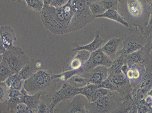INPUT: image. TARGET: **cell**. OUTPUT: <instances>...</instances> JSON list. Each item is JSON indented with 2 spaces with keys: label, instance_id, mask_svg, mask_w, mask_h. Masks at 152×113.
Wrapping results in <instances>:
<instances>
[{
  "label": "cell",
  "instance_id": "cell-6",
  "mask_svg": "<svg viewBox=\"0 0 152 113\" xmlns=\"http://www.w3.org/2000/svg\"><path fill=\"white\" fill-rule=\"evenodd\" d=\"M1 57L6 61L15 74L18 73L30 61L25 52L18 46H15L12 49L7 51L3 54L1 55Z\"/></svg>",
  "mask_w": 152,
  "mask_h": 113
},
{
  "label": "cell",
  "instance_id": "cell-35",
  "mask_svg": "<svg viewBox=\"0 0 152 113\" xmlns=\"http://www.w3.org/2000/svg\"><path fill=\"white\" fill-rule=\"evenodd\" d=\"M99 88H106L111 91H116L114 85L110 82V80L108 79V78L102 82L101 83L99 84Z\"/></svg>",
  "mask_w": 152,
  "mask_h": 113
},
{
  "label": "cell",
  "instance_id": "cell-3",
  "mask_svg": "<svg viewBox=\"0 0 152 113\" xmlns=\"http://www.w3.org/2000/svg\"><path fill=\"white\" fill-rule=\"evenodd\" d=\"M74 11V15L70 26V33L81 29L95 20L86 0H69Z\"/></svg>",
  "mask_w": 152,
  "mask_h": 113
},
{
  "label": "cell",
  "instance_id": "cell-10",
  "mask_svg": "<svg viewBox=\"0 0 152 113\" xmlns=\"http://www.w3.org/2000/svg\"><path fill=\"white\" fill-rule=\"evenodd\" d=\"M80 94V88L74 87L69 84H64L59 90L55 92L50 103V112L52 113L55 106L61 102L73 99L77 95Z\"/></svg>",
  "mask_w": 152,
  "mask_h": 113
},
{
  "label": "cell",
  "instance_id": "cell-29",
  "mask_svg": "<svg viewBox=\"0 0 152 113\" xmlns=\"http://www.w3.org/2000/svg\"><path fill=\"white\" fill-rule=\"evenodd\" d=\"M30 62L18 73V75L23 80L28 79L32 75L33 68L30 64Z\"/></svg>",
  "mask_w": 152,
  "mask_h": 113
},
{
  "label": "cell",
  "instance_id": "cell-42",
  "mask_svg": "<svg viewBox=\"0 0 152 113\" xmlns=\"http://www.w3.org/2000/svg\"><path fill=\"white\" fill-rule=\"evenodd\" d=\"M151 57L150 62L146 68L152 74V51H151Z\"/></svg>",
  "mask_w": 152,
  "mask_h": 113
},
{
  "label": "cell",
  "instance_id": "cell-48",
  "mask_svg": "<svg viewBox=\"0 0 152 113\" xmlns=\"http://www.w3.org/2000/svg\"><path fill=\"white\" fill-rule=\"evenodd\" d=\"M102 1H103V0H102Z\"/></svg>",
  "mask_w": 152,
  "mask_h": 113
},
{
  "label": "cell",
  "instance_id": "cell-31",
  "mask_svg": "<svg viewBox=\"0 0 152 113\" xmlns=\"http://www.w3.org/2000/svg\"><path fill=\"white\" fill-rule=\"evenodd\" d=\"M111 91L109 89L103 88H99L95 91L92 96L91 102L95 101L100 98L107 96L111 92Z\"/></svg>",
  "mask_w": 152,
  "mask_h": 113
},
{
  "label": "cell",
  "instance_id": "cell-34",
  "mask_svg": "<svg viewBox=\"0 0 152 113\" xmlns=\"http://www.w3.org/2000/svg\"><path fill=\"white\" fill-rule=\"evenodd\" d=\"M24 81L17 74V78L12 84V86L9 88L8 91L12 90H15V89L19 91L21 90L24 85Z\"/></svg>",
  "mask_w": 152,
  "mask_h": 113
},
{
  "label": "cell",
  "instance_id": "cell-23",
  "mask_svg": "<svg viewBox=\"0 0 152 113\" xmlns=\"http://www.w3.org/2000/svg\"><path fill=\"white\" fill-rule=\"evenodd\" d=\"M67 82L71 86L77 88H83L90 83L88 78L80 73L73 75L67 80Z\"/></svg>",
  "mask_w": 152,
  "mask_h": 113
},
{
  "label": "cell",
  "instance_id": "cell-19",
  "mask_svg": "<svg viewBox=\"0 0 152 113\" xmlns=\"http://www.w3.org/2000/svg\"><path fill=\"white\" fill-rule=\"evenodd\" d=\"M91 52L86 50L77 51V53L70 63L71 70H82L83 67L89 59Z\"/></svg>",
  "mask_w": 152,
  "mask_h": 113
},
{
  "label": "cell",
  "instance_id": "cell-39",
  "mask_svg": "<svg viewBox=\"0 0 152 113\" xmlns=\"http://www.w3.org/2000/svg\"><path fill=\"white\" fill-rule=\"evenodd\" d=\"M48 106L44 103H40L36 111V112L45 113L48 112Z\"/></svg>",
  "mask_w": 152,
  "mask_h": 113
},
{
  "label": "cell",
  "instance_id": "cell-28",
  "mask_svg": "<svg viewBox=\"0 0 152 113\" xmlns=\"http://www.w3.org/2000/svg\"><path fill=\"white\" fill-rule=\"evenodd\" d=\"M25 1L27 7L35 12H41L45 6L43 0H25Z\"/></svg>",
  "mask_w": 152,
  "mask_h": 113
},
{
  "label": "cell",
  "instance_id": "cell-20",
  "mask_svg": "<svg viewBox=\"0 0 152 113\" xmlns=\"http://www.w3.org/2000/svg\"><path fill=\"white\" fill-rule=\"evenodd\" d=\"M137 113V107L132 99V95L123 99L122 103L117 109L116 113Z\"/></svg>",
  "mask_w": 152,
  "mask_h": 113
},
{
  "label": "cell",
  "instance_id": "cell-24",
  "mask_svg": "<svg viewBox=\"0 0 152 113\" xmlns=\"http://www.w3.org/2000/svg\"><path fill=\"white\" fill-rule=\"evenodd\" d=\"M126 63V60L124 56H118L113 60L111 65L108 67V75L121 72L123 65Z\"/></svg>",
  "mask_w": 152,
  "mask_h": 113
},
{
  "label": "cell",
  "instance_id": "cell-14",
  "mask_svg": "<svg viewBox=\"0 0 152 113\" xmlns=\"http://www.w3.org/2000/svg\"><path fill=\"white\" fill-rule=\"evenodd\" d=\"M89 103L85 96L81 94L77 95L72 100L66 104L64 109L59 111L64 113H87L86 106Z\"/></svg>",
  "mask_w": 152,
  "mask_h": 113
},
{
  "label": "cell",
  "instance_id": "cell-1",
  "mask_svg": "<svg viewBox=\"0 0 152 113\" xmlns=\"http://www.w3.org/2000/svg\"><path fill=\"white\" fill-rule=\"evenodd\" d=\"M117 12L128 23V29H139L142 34L150 20V3L145 0H118Z\"/></svg>",
  "mask_w": 152,
  "mask_h": 113
},
{
  "label": "cell",
  "instance_id": "cell-18",
  "mask_svg": "<svg viewBox=\"0 0 152 113\" xmlns=\"http://www.w3.org/2000/svg\"><path fill=\"white\" fill-rule=\"evenodd\" d=\"M95 33L94 39L88 45L81 46L77 42H75L73 43V45L75 47V48L73 49V51H77L81 50H86L91 53L101 48L102 45L106 41L101 37L99 31H96Z\"/></svg>",
  "mask_w": 152,
  "mask_h": 113
},
{
  "label": "cell",
  "instance_id": "cell-5",
  "mask_svg": "<svg viewBox=\"0 0 152 113\" xmlns=\"http://www.w3.org/2000/svg\"><path fill=\"white\" fill-rule=\"evenodd\" d=\"M52 80V76L49 72L40 70L25 81L23 87L28 93H35L48 88Z\"/></svg>",
  "mask_w": 152,
  "mask_h": 113
},
{
  "label": "cell",
  "instance_id": "cell-21",
  "mask_svg": "<svg viewBox=\"0 0 152 113\" xmlns=\"http://www.w3.org/2000/svg\"><path fill=\"white\" fill-rule=\"evenodd\" d=\"M40 96V94L34 95L22 94L21 96H19V97L21 102L24 103L35 112L40 103L39 98Z\"/></svg>",
  "mask_w": 152,
  "mask_h": 113
},
{
  "label": "cell",
  "instance_id": "cell-25",
  "mask_svg": "<svg viewBox=\"0 0 152 113\" xmlns=\"http://www.w3.org/2000/svg\"><path fill=\"white\" fill-rule=\"evenodd\" d=\"M88 4L92 14L96 17L98 15L103 14L106 11L102 0H90Z\"/></svg>",
  "mask_w": 152,
  "mask_h": 113
},
{
  "label": "cell",
  "instance_id": "cell-33",
  "mask_svg": "<svg viewBox=\"0 0 152 113\" xmlns=\"http://www.w3.org/2000/svg\"><path fill=\"white\" fill-rule=\"evenodd\" d=\"M14 111L17 113H32L34 112L23 103H20L15 107Z\"/></svg>",
  "mask_w": 152,
  "mask_h": 113
},
{
  "label": "cell",
  "instance_id": "cell-41",
  "mask_svg": "<svg viewBox=\"0 0 152 113\" xmlns=\"http://www.w3.org/2000/svg\"><path fill=\"white\" fill-rule=\"evenodd\" d=\"M146 44L152 51V31L146 38Z\"/></svg>",
  "mask_w": 152,
  "mask_h": 113
},
{
  "label": "cell",
  "instance_id": "cell-11",
  "mask_svg": "<svg viewBox=\"0 0 152 113\" xmlns=\"http://www.w3.org/2000/svg\"><path fill=\"white\" fill-rule=\"evenodd\" d=\"M152 90V74L146 68L145 73L141 82L134 88L132 96L135 103L143 100Z\"/></svg>",
  "mask_w": 152,
  "mask_h": 113
},
{
  "label": "cell",
  "instance_id": "cell-22",
  "mask_svg": "<svg viewBox=\"0 0 152 113\" xmlns=\"http://www.w3.org/2000/svg\"><path fill=\"white\" fill-rule=\"evenodd\" d=\"M96 18H106L121 23L126 28L129 27L128 23L124 20L117 11L114 9L106 11L103 14L96 16Z\"/></svg>",
  "mask_w": 152,
  "mask_h": 113
},
{
  "label": "cell",
  "instance_id": "cell-16",
  "mask_svg": "<svg viewBox=\"0 0 152 113\" xmlns=\"http://www.w3.org/2000/svg\"><path fill=\"white\" fill-rule=\"evenodd\" d=\"M146 70L145 66L142 64H135L128 67L125 75L133 89L141 82Z\"/></svg>",
  "mask_w": 152,
  "mask_h": 113
},
{
  "label": "cell",
  "instance_id": "cell-37",
  "mask_svg": "<svg viewBox=\"0 0 152 113\" xmlns=\"http://www.w3.org/2000/svg\"><path fill=\"white\" fill-rule=\"evenodd\" d=\"M152 31V14H150V20H149L147 26L144 31L142 35L146 38H147L149 34Z\"/></svg>",
  "mask_w": 152,
  "mask_h": 113
},
{
  "label": "cell",
  "instance_id": "cell-8",
  "mask_svg": "<svg viewBox=\"0 0 152 113\" xmlns=\"http://www.w3.org/2000/svg\"><path fill=\"white\" fill-rule=\"evenodd\" d=\"M107 78L114 85L115 91L121 95L123 99L132 95L133 88L125 74L122 71L108 75Z\"/></svg>",
  "mask_w": 152,
  "mask_h": 113
},
{
  "label": "cell",
  "instance_id": "cell-47",
  "mask_svg": "<svg viewBox=\"0 0 152 113\" xmlns=\"http://www.w3.org/2000/svg\"><path fill=\"white\" fill-rule=\"evenodd\" d=\"M146 2L149 3H151L152 2V0H145Z\"/></svg>",
  "mask_w": 152,
  "mask_h": 113
},
{
  "label": "cell",
  "instance_id": "cell-30",
  "mask_svg": "<svg viewBox=\"0 0 152 113\" xmlns=\"http://www.w3.org/2000/svg\"><path fill=\"white\" fill-rule=\"evenodd\" d=\"M82 70H71L70 71L64 72L61 74L58 75L52 76V78L55 79L56 78H59L64 81H67L69 78L75 74L81 73Z\"/></svg>",
  "mask_w": 152,
  "mask_h": 113
},
{
  "label": "cell",
  "instance_id": "cell-15",
  "mask_svg": "<svg viewBox=\"0 0 152 113\" xmlns=\"http://www.w3.org/2000/svg\"><path fill=\"white\" fill-rule=\"evenodd\" d=\"M126 36V34H123L119 38H112L101 48L104 53L112 61L118 57L117 56V52L122 49L123 42Z\"/></svg>",
  "mask_w": 152,
  "mask_h": 113
},
{
  "label": "cell",
  "instance_id": "cell-46",
  "mask_svg": "<svg viewBox=\"0 0 152 113\" xmlns=\"http://www.w3.org/2000/svg\"><path fill=\"white\" fill-rule=\"evenodd\" d=\"M22 0H11L12 2H16L18 3H21Z\"/></svg>",
  "mask_w": 152,
  "mask_h": 113
},
{
  "label": "cell",
  "instance_id": "cell-12",
  "mask_svg": "<svg viewBox=\"0 0 152 113\" xmlns=\"http://www.w3.org/2000/svg\"><path fill=\"white\" fill-rule=\"evenodd\" d=\"M17 39L14 30L9 26H2L0 28L1 55L15 46Z\"/></svg>",
  "mask_w": 152,
  "mask_h": 113
},
{
  "label": "cell",
  "instance_id": "cell-17",
  "mask_svg": "<svg viewBox=\"0 0 152 113\" xmlns=\"http://www.w3.org/2000/svg\"><path fill=\"white\" fill-rule=\"evenodd\" d=\"M107 68L106 66H99L88 72L80 74L88 78L90 83L99 85L107 78Z\"/></svg>",
  "mask_w": 152,
  "mask_h": 113
},
{
  "label": "cell",
  "instance_id": "cell-44",
  "mask_svg": "<svg viewBox=\"0 0 152 113\" xmlns=\"http://www.w3.org/2000/svg\"><path fill=\"white\" fill-rule=\"evenodd\" d=\"M53 0H43L45 5H50Z\"/></svg>",
  "mask_w": 152,
  "mask_h": 113
},
{
  "label": "cell",
  "instance_id": "cell-26",
  "mask_svg": "<svg viewBox=\"0 0 152 113\" xmlns=\"http://www.w3.org/2000/svg\"><path fill=\"white\" fill-rule=\"evenodd\" d=\"M1 82H4L10 77L15 74L10 68L7 63L4 59H1Z\"/></svg>",
  "mask_w": 152,
  "mask_h": 113
},
{
  "label": "cell",
  "instance_id": "cell-13",
  "mask_svg": "<svg viewBox=\"0 0 152 113\" xmlns=\"http://www.w3.org/2000/svg\"><path fill=\"white\" fill-rule=\"evenodd\" d=\"M147 44L140 50L125 56L128 67L135 64H142L147 67L150 61L151 53Z\"/></svg>",
  "mask_w": 152,
  "mask_h": 113
},
{
  "label": "cell",
  "instance_id": "cell-2",
  "mask_svg": "<svg viewBox=\"0 0 152 113\" xmlns=\"http://www.w3.org/2000/svg\"><path fill=\"white\" fill-rule=\"evenodd\" d=\"M39 13L44 27L52 34L61 35L70 33V26L74 11L69 2L60 7L45 5Z\"/></svg>",
  "mask_w": 152,
  "mask_h": 113
},
{
  "label": "cell",
  "instance_id": "cell-36",
  "mask_svg": "<svg viewBox=\"0 0 152 113\" xmlns=\"http://www.w3.org/2000/svg\"><path fill=\"white\" fill-rule=\"evenodd\" d=\"M1 102L4 101L6 97L7 93H8L9 89L4 82H1Z\"/></svg>",
  "mask_w": 152,
  "mask_h": 113
},
{
  "label": "cell",
  "instance_id": "cell-27",
  "mask_svg": "<svg viewBox=\"0 0 152 113\" xmlns=\"http://www.w3.org/2000/svg\"><path fill=\"white\" fill-rule=\"evenodd\" d=\"M99 88V85L89 83L83 88H80V94L85 96L91 102L95 91Z\"/></svg>",
  "mask_w": 152,
  "mask_h": 113
},
{
  "label": "cell",
  "instance_id": "cell-32",
  "mask_svg": "<svg viewBox=\"0 0 152 113\" xmlns=\"http://www.w3.org/2000/svg\"><path fill=\"white\" fill-rule=\"evenodd\" d=\"M102 4L106 11L114 9L117 11L118 0H103Z\"/></svg>",
  "mask_w": 152,
  "mask_h": 113
},
{
  "label": "cell",
  "instance_id": "cell-9",
  "mask_svg": "<svg viewBox=\"0 0 152 113\" xmlns=\"http://www.w3.org/2000/svg\"><path fill=\"white\" fill-rule=\"evenodd\" d=\"M113 61L104 53L101 48L91 52L89 59L84 64L82 72H88L99 66H104L108 67Z\"/></svg>",
  "mask_w": 152,
  "mask_h": 113
},
{
  "label": "cell",
  "instance_id": "cell-38",
  "mask_svg": "<svg viewBox=\"0 0 152 113\" xmlns=\"http://www.w3.org/2000/svg\"><path fill=\"white\" fill-rule=\"evenodd\" d=\"M69 0H53L50 5L55 7H60L66 5Z\"/></svg>",
  "mask_w": 152,
  "mask_h": 113
},
{
  "label": "cell",
  "instance_id": "cell-4",
  "mask_svg": "<svg viewBox=\"0 0 152 113\" xmlns=\"http://www.w3.org/2000/svg\"><path fill=\"white\" fill-rule=\"evenodd\" d=\"M123 98L117 91H111L108 95L86 105L87 113H116L117 109L122 103Z\"/></svg>",
  "mask_w": 152,
  "mask_h": 113
},
{
  "label": "cell",
  "instance_id": "cell-43",
  "mask_svg": "<svg viewBox=\"0 0 152 113\" xmlns=\"http://www.w3.org/2000/svg\"><path fill=\"white\" fill-rule=\"evenodd\" d=\"M128 64L126 63L124 64V65H123L122 68H121V71L122 72L124 73L125 74L126 73L127 70H128Z\"/></svg>",
  "mask_w": 152,
  "mask_h": 113
},
{
  "label": "cell",
  "instance_id": "cell-45",
  "mask_svg": "<svg viewBox=\"0 0 152 113\" xmlns=\"http://www.w3.org/2000/svg\"><path fill=\"white\" fill-rule=\"evenodd\" d=\"M150 14H152V2L150 3Z\"/></svg>",
  "mask_w": 152,
  "mask_h": 113
},
{
  "label": "cell",
  "instance_id": "cell-7",
  "mask_svg": "<svg viewBox=\"0 0 152 113\" xmlns=\"http://www.w3.org/2000/svg\"><path fill=\"white\" fill-rule=\"evenodd\" d=\"M146 44V39L142 35H127L123 41L122 49L117 52V57L120 56L125 57L127 55L140 50Z\"/></svg>",
  "mask_w": 152,
  "mask_h": 113
},
{
  "label": "cell",
  "instance_id": "cell-40",
  "mask_svg": "<svg viewBox=\"0 0 152 113\" xmlns=\"http://www.w3.org/2000/svg\"><path fill=\"white\" fill-rule=\"evenodd\" d=\"M23 94L20 91L17 90H12L8 91V97L10 98L19 96Z\"/></svg>",
  "mask_w": 152,
  "mask_h": 113
}]
</instances>
